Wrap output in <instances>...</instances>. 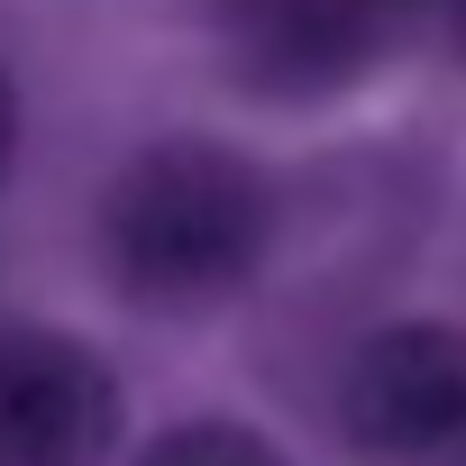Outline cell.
I'll return each instance as SVG.
<instances>
[{"label":"cell","instance_id":"obj_1","mask_svg":"<svg viewBox=\"0 0 466 466\" xmlns=\"http://www.w3.org/2000/svg\"><path fill=\"white\" fill-rule=\"evenodd\" d=\"M266 248V183L201 137H165L119 165L101 192V257L128 302L201 311L257 275Z\"/></svg>","mask_w":466,"mask_h":466},{"label":"cell","instance_id":"obj_2","mask_svg":"<svg viewBox=\"0 0 466 466\" xmlns=\"http://www.w3.org/2000/svg\"><path fill=\"white\" fill-rule=\"evenodd\" d=\"M348 466H466V329H375L339 375Z\"/></svg>","mask_w":466,"mask_h":466},{"label":"cell","instance_id":"obj_3","mask_svg":"<svg viewBox=\"0 0 466 466\" xmlns=\"http://www.w3.org/2000/svg\"><path fill=\"white\" fill-rule=\"evenodd\" d=\"M119 375L65 329H0V466H110Z\"/></svg>","mask_w":466,"mask_h":466},{"label":"cell","instance_id":"obj_4","mask_svg":"<svg viewBox=\"0 0 466 466\" xmlns=\"http://www.w3.org/2000/svg\"><path fill=\"white\" fill-rule=\"evenodd\" d=\"M384 10L393 0H210V46L228 83L266 101H311L375 65Z\"/></svg>","mask_w":466,"mask_h":466},{"label":"cell","instance_id":"obj_5","mask_svg":"<svg viewBox=\"0 0 466 466\" xmlns=\"http://www.w3.org/2000/svg\"><path fill=\"white\" fill-rule=\"evenodd\" d=\"M137 466H284V448L257 439L248 420H174Z\"/></svg>","mask_w":466,"mask_h":466},{"label":"cell","instance_id":"obj_6","mask_svg":"<svg viewBox=\"0 0 466 466\" xmlns=\"http://www.w3.org/2000/svg\"><path fill=\"white\" fill-rule=\"evenodd\" d=\"M10 156H19V101H10V74H0V174H10Z\"/></svg>","mask_w":466,"mask_h":466}]
</instances>
